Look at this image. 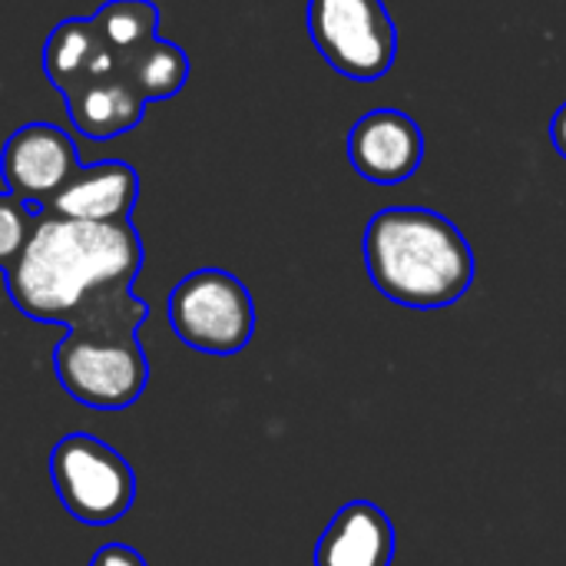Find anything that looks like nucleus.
I'll use <instances>...</instances> for the list:
<instances>
[{"mask_svg": "<svg viewBox=\"0 0 566 566\" xmlns=\"http://www.w3.org/2000/svg\"><path fill=\"white\" fill-rule=\"evenodd\" d=\"M90 566H146V560L126 544H106L93 554Z\"/></svg>", "mask_w": 566, "mask_h": 566, "instance_id": "16", "label": "nucleus"}, {"mask_svg": "<svg viewBox=\"0 0 566 566\" xmlns=\"http://www.w3.org/2000/svg\"><path fill=\"white\" fill-rule=\"evenodd\" d=\"M123 76L146 96V103H149V99H169V96H176V93L186 86V80H189V56H186L176 43H169V40H163V36H153V40L129 60V66H126Z\"/></svg>", "mask_w": 566, "mask_h": 566, "instance_id": "14", "label": "nucleus"}, {"mask_svg": "<svg viewBox=\"0 0 566 566\" xmlns=\"http://www.w3.org/2000/svg\"><path fill=\"white\" fill-rule=\"evenodd\" d=\"M50 481L66 514L90 527L116 524L136 501V474L126 458L93 434H66L50 451Z\"/></svg>", "mask_w": 566, "mask_h": 566, "instance_id": "4", "label": "nucleus"}, {"mask_svg": "<svg viewBox=\"0 0 566 566\" xmlns=\"http://www.w3.org/2000/svg\"><path fill=\"white\" fill-rule=\"evenodd\" d=\"M103 50L106 46L99 40L93 17H70L46 36L43 73L66 96L93 76V63Z\"/></svg>", "mask_w": 566, "mask_h": 566, "instance_id": "12", "label": "nucleus"}, {"mask_svg": "<svg viewBox=\"0 0 566 566\" xmlns=\"http://www.w3.org/2000/svg\"><path fill=\"white\" fill-rule=\"evenodd\" d=\"M80 169V156L66 129L53 123H27L20 126L0 153V176L7 192L23 199L33 209H46L56 192Z\"/></svg>", "mask_w": 566, "mask_h": 566, "instance_id": "7", "label": "nucleus"}, {"mask_svg": "<svg viewBox=\"0 0 566 566\" xmlns=\"http://www.w3.org/2000/svg\"><path fill=\"white\" fill-rule=\"evenodd\" d=\"M365 265L375 289L401 308H448L474 285V249L464 232L424 206H391L365 229Z\"/></svg>", "mask_w": 566, "mask_h": 566, "instance_id": "2", "label": "nucleus"}, {"mask_svg": "<svg viewBox=\"0 0 566 566\" xmlns=\"http://www.w3.org/2000/svg\"><path fill=\"white\" fill-rule=\"evenodd\" d=\"M551 143H554V149L566 159V103L554 113V119H551Z\"/></svg>", "mask_w": 566, "mask_h": 566, "instance_id": "17", "label": "nucleus"}, {"mask_svg": "<svg viewBox=\"0 0 566 566\" xmlns=\"http://www.w3.org/2000/svg\"><path fill=\"white\" fill-rule=\"evenodd\" d=\"M355 172L375 186H401L424 163V133L401 109H371L348 133Z\"/></svg>", "mask_w": 566, "mask_h": 566, "instance_id": "8", "label": "nucleus"}, {"mask_svg": "<svg viewBox=\"0 0 566 566\" xmlns=\"http://www.w3.org/2000/svg\"><path fill=\"white\" fill-rule=\"evenodd\" d=\"M103 46L113 53L119 73H126L129 60L156 36L159 10L149 0H109L93 13Z\"/></svg>", "mask_w": 566, "mask_h": 566, "instance_id": "13", "label": "nucleus"}, {"mask_svg": "<svg viewBox=\"0 0 566 566\" xmlns=\"http://www.w3.org/2000/svg\"><path fill=\"white\" fill-rule=\"evenodd\" d=\"M63 391L93 411L133 408L149 381V361L139 335L129 332H73L53 352Z\"/></svg>", "mask_w": 566, "mask_h": 566, "instance_id": "3", "label": "nucleus"}, {"mask_svg": "<svg viewBox=\"0 0 566 566\" xmlns=\"http://www.w3.org/2000/svg\"><path fill=\"white\" fill-rule=\"evenodd\" d=\"M139 269L143 239L133 222H73L40 212L23 252L3 272L27 318L70 325L133 292Z\"/></svg>", "mask_w": 566, "mask_h": 566, "instance_id": "1", "label": "nucleus"}, {"mask_svg": "<svg viewBox=\"0 0 566 566\" xmlns=\"http://www.w3.org/2000/svg\"><path fill=\"white\" fill-rule=\"evenodd\" d=\"M63 99L70 123L86 139H116L136 129L146 116V96L123 73L86 80Z\"/></svg>", "mask_w": 566, "mask_h": 566, "instance_id": "11", "label": "nucleus"}, {"mask_svg": "<svg viewBox=\"0 0 566 566\" xmlns=\"http://www.w3.org/2000/svg\"><path fill=\"white\" fill-rule=\"evenodd\" d=\"M308 36L322 60L355 83L391 73L398 27L385 0H308Z\"/></svg>", "mask_w": 566, "mask_h": 566, "instance_id": "6", "label": "nucleus"}, {"mask_svg": "<svg viewBox=\"0 0 566 566\" xmlns=\"http://www.w3.org/2000/svg\"><path fill=\"white\" fill-rule=\"evenodd\" d=\"M136 199H139V172L129 163L106 159V163L80 166L43 212L73 222H129Z\"/></svg>", "mask_w": 566, "mask_h": 566, "instance_id": "9", "label": "nucleus"}, {"mask_svg": "<svg viewBox=\"0 0 566 566\" xmlns=\"http://www.w3.org/2000/svg\"><path fill=\"white\" fill-rule=\"evenodd\" d=\"M391 560L395 527L371 501L345 504L315 547V566H391Z\"/></svg>", "mask_w": 566, "mask_h": 566, "instance_id": "10", "label": "nucleus"}, {"mask_svg": "<svg viewBox=\"0 0 566 566\" xmlns=\"http://www.w3.org/2000/svg\"><path fill=\"white\" fill-rule=\"evenodd\" d=\"M40 209L27 206L23 199L0 192V269H7L27 245Z\"/></svg>", "mask_w": 566, "mask_h": 566, "instance_id": "15", "label": "nucleus"}, {"mask_svg": "<svg viewBox=\"0 0 566 566\" xmlns=\"http://www.w3.org/2000/svg\"><path fill=\"white\" fill-rule=\"evenodd\" d=\"M176 338L202 355H239L255 332V302L226 269H199L169 292Z\"/></svg>", "mask_w": 566, "mask_h": 566, "instance_id": "5", "label": "nucleus"}]
</instances>
